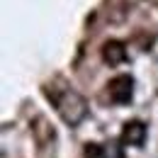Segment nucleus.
<instances>
[{"instance_id": "nucleus-1", "label": "nucleus", "mask_w": 158, "mask_h": 158, "mask_svg": "<svg viewBox=\"0 0 158 158\" xmlns=\"http://www.w3.org/2000/svg\"><path fill=\"white\" fill-rule=\"evenodd\" d=\"M44 93L49 95V100L54 102V107L59 112V117L68 127H78L80 122L88 117V102H85V98L80 93L71 90V88H59V85H51V88L46 85Z\"/></svg>"}, {"instance_id": "nucleus-2", "label": "nucleus", "mask_w": 158, "mask_h": 158, "mask_svg": "<svg viewBox=\"0 0 158 158\" xmlns=\"http://www.w3.org/2000/svg\"><path fill=\"white\" fill-rule=\"evenodd\" d=\"M107 95L114 105H129V100L134 95V78L122 73V76H114V78L107 83Z\"/></svg>"}, {"instance_id": "nucleus-3", "label": "nucleus", "mask_w": 158, "mask_h": 158, "mask_svg": "<svg viewBox=\"0 0 158 158\" xmlns=\"http://www.w3.org/2000/svg\"><path fill=\"white\" fill-rule=\"evenodd\" d=\"M122 146H143V141H146V124L141 122V119H129V122H124V127H122Z\"/></svg>"}, {"instance_id": "nucleus-4", "label": "nucleus", "mask_w": 158, "mask_h": 158, "mask_svg": "<svg viewBox=\"0 0 158 158\" xmlns=\"http://www.w3.org/2000/svg\"><path fill=\"white\" fill-rule=\"evenodd\" d=\"M102 61L107 63V66H119V63H124L127 61V46L117 39H110L105 41V46H102Z\"/></svg>"}, {"instance_id": "nucleus-5", "label": "nucleus", "mask_w": 158, "mask_h": 158, "mask_svg": "<svg viewBox=\"0 0 158 158\" xmlns=\"http://www.w3.org/2000/svg\"><path fill=\"white\" fill-rule=\"evenodd\" d=\"M83 158H107V146L90 141V143H85V148H83Z\"/></svg>"}]
</instances>
